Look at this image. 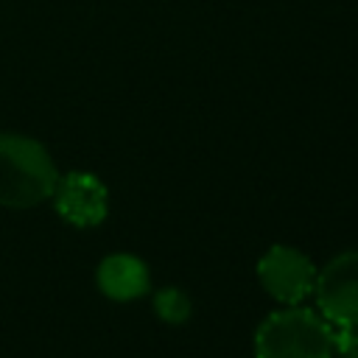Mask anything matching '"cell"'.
<instances>
[{
	"label": "cell",
	"instance_id": "6",
	"mask_svg": "<svg viewBox=\"0 0 358 358\" xmlns=\"http://www.w3.org/2000/svg\"><path fill=\"white\" fill-rule=\"evenodd\" d=\"M95 282L103 296H109L115 302H131V299H140L148 294L151 274H148V266L137 255L115 252L98 263Z\"/></svg>",
	"mask_w": 358,
	"mask_h": 358
},
{
	"label": "cell",
	"instance_id": "7",
	"mask_svg": "<svg viewBox=\"0 0 358 358\" xmlns=\"http://www.w3.org/2000/svg\"><path fill=\"white\" fill-rule=\"evenodd\" d=\"M154 313L168 324H185L193 313V302L182 288L165 285L154 294Z\"/></svg>",
	"mask_w": 358,
	"mask_h": 358
},
{
	"label": "cell",
	"instance_id": "5",
	"mask_svg": "<svg viewBox=\"0 0 358 358\" xmlns=\"http://www.w3.org/2000/svg\"><path fill=\"white\" fill-rule=\"evenodd\" d=\"M50 199L56 213L73 227H98L109 213V190L90 171H70L59 176Z\"/></svg>",
	"mask_w": 358,
	"mask_h": 358
},
{
	"label": "cell",
	"instance_id": "2",
	"mask_svg": "<svg viewBox=\"0 0 358 358\" xmlns=\"http://www.w3.org/2000/svg\"><path fill=\"white\" fill-rule=\"evenodd\" d=\"M257 358H333V324L313 308L268 313L255 333Z\"/></svg>",
	"mask_w": 358,
	"mask_h": 358
},
{
	"label": "cell",
	"instance_id": "3",
	"mask_svg": "<svg viewBox=\"0 0 358 358\" xmlns=\"http://www.w3.org/2000/svg\"><path fill=\"white\" fill-rule=\"evenodd\" d=\"M316 310L333 324H358V252H341L316 271Z\"/></svg>",
	"mask_w": 358,
	"mask_h": 358
},
{
	"label": "cell",
	"instance_id": "8",
	"mask_svg": "<svg viewBox=\"0 0 358 358\" xmlns=\"http://www.w3.org/2000/svg\"><path fill=\"white\" fill-rule=\"evenodd\" d=\"M333 358H358V324L333 327Z\"/></svg>",
	"mask_w": 358,
	"mask_h": 358
},
{
	"label": "cell",
	"instance_id": "4",
	"mask_svg": "<svg viewBox=\"0 0 358 358\" xmlns=\"http://www.w3.org/2000/svg\"><path fill=\"white\" fill-rule=\"evenodd\" d=\"M257 280L268 296H274L282 305H299L313 294L316 282V266L313 260L285 243L271 246L257 260Z\"/></svg>",
	"mask_w": 358,
	"mask_h": 358
},
{
	"label": "cell",
	"instance_id": "1",
	"mask_svg": "<svg viewBox=\"0 0 358 358\" xmlns=\"http://www.w3.org/2000/svg\"><path fill=\"white\" fill-rule=\"evenodd\" d=\"M50 151L17 131H0V207L28 210L48 201L59 182Z\"/></svg>",
	"mask_w": 358,
	"mask_h": 358
}]
</instances>
